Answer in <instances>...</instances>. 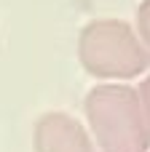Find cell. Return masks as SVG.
Instances as JSON below:
<instances>
[{"label":"cell","instance_id":"1","mask_svg":"<svg viewBox=\"0 0 150 152\" xmlns=\"http://www.w3.org/2000/svg\"><path fill=\"white\" fill-rule=\"evenodd\" d=\"M78 59L99 80H132L150 67V51L134 27L121 19H97L78 35Z\"/></svg>","mask_w":150,"mask_h":152},{"label":"cell","instance_id":"5","mask_svg":"<svg viewBox=\"0 0 150 152\" xmlns=\"http://www.w3.org/2000/svg\"><path fill=\"white\" fill-rule=\"evenodd\" d=\"M137 96H140V104H142V118H145V131H148V139H150V77H145V80H142V86H140Z\"/></svg>","mask_w":150,"mask_h":152},{"label":"cell","instance_id":"4","mask_svg":"<svg viewBox=\"0 0 150 152\" xmlns=\"http://www.w3.org/2000/svg\"><path fill=\"white\" fill-rule=\"evenodd\" d=\"M137 37L142 40V45L150 51V0H142L137 8Z\"/></svg>","mask_w":150,"mask_h":152},{"label":"cell","instance_id":"3","mask_svg":"<svg viewBox=\"0 0 150 152\" xmlns=\"http://www.w3.org/2000/svg\"><path fill=\"white\" fill-rule=\"evenodd\" d=\"M35 152H97L89 131L67 112H46L32 131Z\"/></svg>","mask_w":150,"mask_h":152},{"label":"cell","instance_id":"2","mask_svg":"<svg viewBox=\"0 0 150 152\" xmlns=\"http://www.w3.org/2000/svg\"><path fill=\"white\" fill-rule=\"evenodd\" d=\"M86 118L102 152H148L142 104L132 86H94L86 96Z\"/></svg>","mask_w":150,"mask_h":152}]
</instances>
